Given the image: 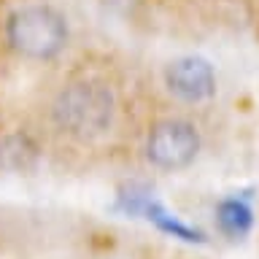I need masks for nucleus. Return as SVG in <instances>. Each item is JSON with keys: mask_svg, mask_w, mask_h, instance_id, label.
Returning <instances> with one entry per match:
<instances>
[{"mask_svg": "<svg viewBox=\"0 0 259 259\" xmlns=\"http://www.w3.org/2000/svg\"><path fill=\"white\" fill-rule=\"evenodd\" d=\"M116 119V95L105 81L81 78L57 92L52 121L62 135L76 141H95L105 135Z\"/></svg>", "mask_w": 259, "mask_h": 259, "instance_id": "obj_1", "label": "nucleus"}, {"mask_svg": "<svg viewBox=\"0 0 259 259\" xmlns=\"http://www.w3.org/2000/svg\"><path fill=\"white\" fill-rule=\"evenodd\" d=\"M6 40L24 60H54L68 46V22L52 6H22L8 14Z\"/></svg>", "mask_w": 259, "mask_h": 259, "instance_id": "obj_2", "label": "nucleus"}, {"mask_svg": "<svg viewBox=\"0 0 259 259\" xmlns=\"http://www.w3.org/2000/svg\"><path fill=\"white\" fill-rule=\"evenodd\" d=\"M200 154V133L192 121L165 119L151 127L146 138V157L159 170H181Z\"/></svg>", "mask_w": 259, "mask_h": 259, "instance_id": "obj_3", "label": "nucleus"}, {"mask_svg": "<svg viewBox=\"0 0 259 259\" xmlns=\"http://www.w3.org/2000/svg\"><path fill=\"white\" fill-rule=\"evenodd\" d=\"M165 84L178 100L202 103L216 92V73L202 57H178L165 68Z\"/></svg>", "mask_w": 259, "mask_h": 259, "instance_id": "obj_4", "label": "nucleus"}, {"mask_svg": "<svg viewBox=\"0 0 259 259\" xmlns=\"http://www.w3.org/2000/svg\"><path fill=\"white\" fill-rule=\"evenodd\" d=\"M38 159V146L27 135H8L0 143V165L8 170H27Z\"/></svg>", "mask_w": 259, "mask_h": 259, "instance_id": "obj_5", "label": "nucleus"}, {"mask_svg": "<svg viewBox=\"0 0 259 259\" xmlns=\"http://www.w3.org/2000/svg\"><path fill=\"white\" fill-rule=\"evenodd\" d=\"M216 219H219V227L238 238V235H246L248 227H251V210L248 205H243L240 200H224L222 205L216 208Z\"/></svg>", "mask_w": 259, "mask_h": 259, "instance_id": "obj_6", "label": "nucleus"}]
</instances>
